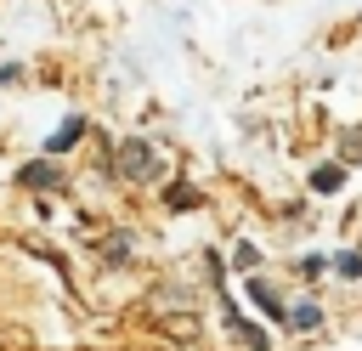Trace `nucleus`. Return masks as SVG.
<instances>
[{
  "instance_id": "nucleus-1",
  "label": "nucleus",
  "mask_w": 362,
  "mask_h": 351,
  "mask_svg": "<svg viewBox=\"0 0 362 351\" xmlns=\"http://www.w3.org/2000/svg\"><path fill=\"white\" fill-rule=\"evenodd\" d=\"M119 170H124V176H153V153H147V142H124V147H119Z\"/></svg>"
},
{
  "instance_id": "nucleus-2",
  "label": "nucleus",
  "mask_w": 362,
  "mask_h": 351,
  "mask_svg": "<svg viewBox=\"0 0 362 351\" xmlns=\"http://www.w3.org/2000/svg\"><path fill=\"white\" fill-rule=\"evenodd\" d=\"M249 294H255V306H260V311H266V317H272V323H288V306H283V300H277V294H272V289H266V283H260V277H255V283H249Z\"/></svg>"
},
{
  "instance_id": "nucleus-3",
  "label": "nucleus",
  "mask_w": 362,
  "mask_h": 351,
  "mask_svg": "<svg viewBox=\"0 0 362 351\" xmlns=\"http://www.w3.org/2000/svg\"><path fill=\"white\" fill-rule=\"evenodd\" d=\"M79 130H85V119H68V125H62V130H57L45 147H51V153H62V147H74V142H79Z\"/></svg>"
},
{
  "instance_id": "nucleus-4",
  "label": "nucleus",
  "mask_w": 362,
  "mask_h": 351,
  "mask_svg": "<svg viewBox=\"0 0 362 351\" xmlns=\"http://www.w3.org/2000/svg\"><path fill=\"white\" fill-rule=\"evenodd\" d=\"M288 323H294V328H317V323H322V311H317L311 300H300V306H288Z\"/></svg>"
},
{
  "instance_id": "nucleus-5",
  "label": "nucleus",
  "mask_w": 362,
  "mask_h": 351,
  "mask_svg": "<svg viewBox=\"0 0 362 351\" xmlns=\"http://www.w3.org/2000/svg\"><path fill=\"white\" fill-rule=\"evenodd\" d=\"M339 181H345V170H317V176H311V187H317V192H334Z\"/></svg>"
},
{
  "instance_id": "nucleus-6",
  "label": "nucleus",
  "mask_w": 362,
  "mask_h": 351,
  "mask_svg": "<svg viewBox=\"0 0 362 351\" xmlns=\"http://www.w3.org/2000/svg\"><path fill=\"white\" fill-rule=\"evenodd\" d=\"M23 181H28V187H40V181L51 187V181H57V170H51V164H34V170H23Z\"/></svg>"
},
{
  "instance_id": "nucleus-7",
  "label": "nucleus",
  "mask_w": 362,
  "mask_h": 351,
  "mask_svg": "<svg viewBox=\"0 0 362 351\" xmlns=\"http://www.w3.org/2000/svg\"><path fill=\"white\" fill-rule=\"evenodd\" d=\"M238 266H243V272H255V266H260V255H255V243H238Z\"/></svg>"
},
{
  "instance_id": "nucleus-8",
  "label": "nucleus",
  "mask_w": 362,
  "mask_h": 351,
  "mask_svg": "<svg viewBox=\"0 0 362 351\" xmlns=\"http://www.w3.org/2000/svg\"><path fill=\"white\" fill-rule=\"evenodd\" d=\"M339 272L345 277H362V255H339Z\"/></svg>"
}]
</instances>
